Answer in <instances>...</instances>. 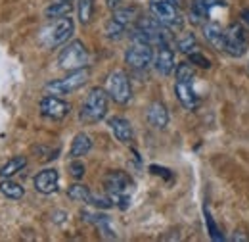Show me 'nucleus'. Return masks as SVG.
I'll use <instances>...</instances> for the list:
<instances>
[{"instance_id":"f257e3e1","label":"nucleus","mask_w":249,"mask_h":242,"mask_svg":"<svg viewBox=\"0 0 249 242\" xmlns=\"http://www.w3.org/2000/svg\"><path fill=\"white\" fill-rule=\"evenodd\" d=\"M104 186H106V192H107L109 200L113 202V206H117L121 210L128 208V204H130V190H132L134 182H132V179L124 171H109V173H106Z\"/></svg>"},{"instance_id":"f03ea898","label":"nucleus","mask_w":249,"mask_h":242,"mask_svg":"<svg viewBox=\"0 0 249 242\" xmlns=\"http://www.w3.org/2000/svg\"><path fill=\"white\" fill-rule=\"evenodd\" d=\"M107 100H109V94L102 87L90 89V92L87 94V98L83 102L81 114H79L81 121L83 123H98L104 120L107 114Z\"/></svg>"},{"instance_id":"7ed1b4c3","label":"nucleus","mask_w":249,"mask_h":242,"mask_svg":"<svg viewBox=\"0 0 249 242\" xmlns=\"http://www.w3.org/2000/svg\"><path fill=\"white\" fill-rule=\"evenodd\" d=\"M150 12L167 29L180 31L184 27V20L173 0H150Z\"/></svg>"},{"instance_id":"20e7f679","label":"nucleus","mask_w":249,"mask_h":242,"mask_svg":"<svg viewBox=\"0 0 249 242\" xmlns=\"http://www.w3.org/2000/svg\"><path fill=\"white\" fill-rule=\"evenodd\" d=\"M89 50L81 40H71L69 44H65L60 56H58V65L65 71H75V69H83L89 67Z\"/></svg>"},{"instance_id":"39448f33","label":"nucleus","mask_w":249,"mask_h":242,"mask_svg":"<svg viewBox=\"0 0 249 242\" xmlns=\"http://www.w3.org/2000/svg\"><path fill=\"white\" fill-rule=\"evenodd\" d=\"M73 31H75V23H73V20L69 16L58 18L50 27H46V29L40 33V42L44 46H48V48L60 46V44L67 42L71 39Z\"/></svg>"},{"instance_id":"423d86ee","label":"nucleus","mask_w":249,"mask_h":242,"mask_svg":"<svg viewBox=\"0 0 249 242\" xmlns=\"http://www.w3.org/2000/svg\"><path fill=\"white\" fill-rule=\"evenodd\" d=\"M89 81V67H83V69H75V71H69L63 79H56V81H50L44 89L48 94H56V96H65V94H71L77 89H81L85 83Z\"/></svg>"},{"instance_id":"0eeeda50","label":"nucleus","mask_w":249,"mask_h":242,"mask_svg":"<svg viewBox=\"0 0 249 242\" xmlns=\"http://www.w3.org/2000/svg\"><path fill=\"white\" fill-rule=\"evenodd\" d=\"M106 91L109 94V98L117 104H128L132 98V87H130V79L123 69H115L109 73L107 83H106Z\"/></svg>"},{"instance_id":"6e6552de","label":"nucleus","mask_w":249,"mask_h":242,"mask_svg":"<svg viewBox=\"0 0 249 242\" xmlns=\"http://www.w3.org/2000/svg\"><path fill=\"white\" fill-rule=\"evenodd\" d=\"M246 50H248L246 29L238 21H234L224 29V52H228L234 58H240L246 54Z\"/></svg>"},{"instance_id":"1a4fd4ad","label":"nucleus","mask_w":249,"mask_h":242,"mask_svg":"<svg viewBox=\"0 0 249 242\" xmlns=\"http://www.w3.org/2000/svg\"><path fill=\"white\" fill-rule=\"evenodd\" d=\"M154 44L132 40V44L124 52V61L134 69H146L154 61Z\"/></svg>"},{"instance_id":"9d476101","label":"nucleus","mask_w":249,"mask_h":242,"mask_svg":"<svg viewBox=\"0 0 249 242\" xmlns=\"http://www.w3.org/2000/svg\"><path fill=\"white\" fill-rule=\"evenodd\" d=\"M38 108H40V114H42L44 118H48V120H52V121L65 120V118L69 116V112H71L69 102H65L63 98L56 96V94L44 96V98L40 100Z\"/></svg>"},{"instance_id":"9b49d317","label":"nucleus","mask_w":249,"mask_h":242,"mask_svg":"<svg viewBox=\"0 0 249 242\" xmlns=\"http://www.w3.org/2000/svg\"><path fill=\"white\" fill-rule=\"evenodd\" d=\"M33 182L40 194H54L58 190V184H60V173L56 169H50V167L42 169L40 173H36Z\"/></svg>"},{"instance_id":"f8f14e48","label":"nucleus","mask_w":249,"mask_h":242,"mask_svg":"<svg viewBox=\"0 0 249 242\" xmlns=\"http://www.w3.org/2000/svg\"><path fill=\"white\" fill-rule=\"evenodd\" d=\"M154 65H156L157 73L161 75H171L175 69V52L171 48V44H161L157 46V54L154 56Z\"/></svg>"},{"instance_id":"ddd939ff","label":"nucleus","mask_w":249,"mask_h":242,"mask_svg":"<svg viewBox=\"0 0 249 242\" xmlns=\"http://www.w3.org/2000/svg\"><path fill=\"white\" fill-rule=\"evenodd\" d=\"M107 125H109V129H111V133L115 135V139L119 141V142H130L132 141V137H134V131H132V125H130V121L121 118V116H115V118H111V120L107 121Z\"/></svg>"},{"instance_id":"4468645a","label":"nucleus","mask_w":249,"mask_h":242,"mask_svg":"<svg viewBox=\"0 0 249 242\" xmlns=\"http://www.w3.org/2000/svg\"><path fill=\"white\" fill-rule=\"evenodd\" d=\"M81 215H83L85 221H89V223H92V225L98 227V231L102 233L104 239H109V241H115L117 239L115 231L109 225V217L107 215H104V213H90V212H83Z\"/></svg>"},{"instance_id":"2eb2a0df","label":"nucleus","mask_w":249,"mask_h":242,"mask_svg":"<svg viewBox=\"0 0 249 242\" xmlns=\"http://www.w3.org/2000/svg\"><path fill=\"white\" fill-rule=\"evenodd\" d=\"M146 118L150 121V125H154L156 129H165L169 125V110L163 102H152L148 106Z\"/></svg>"},{"instance_id":"dca6fc26","label":"nucleus","mask_w":249,"mask_h":242,"mask_svg":"<svg viewBox=\"0 0 249 242\" xmlns=\"http://www.w3.org/2000/svg\"><path fill=\"white\" fill-rule=\"evenodd\" d=\"M90 150H92V139H90L87 133H77V135H75V139L71 141L69 158H71V160L83 158V156H87Z\"/></svg>"},{"instance_id":"f3484780","label":"nucleus","mask_w":249,"mask_h":242,"mask_svg":"<svg viewBox=\"0 0 249 242\" xmlns=\"http://www.w3.org/2000/svg\"><path fill=\"white\" fill-rule=\"evenodd\" d=\"M175 94H177L178 102H180L186 110H194V108L197 106V96H196V92H194L190 83H180V81H177V83H175Z\"/></svg>"},{"instance_id":"a211bd4d","label":"nucleus","mask_w":249,"mask_h":242,"mask_svg":"<svg viewBox=\"0 0 249 242\" xmlns=\"http://www.w3.org/2000/svg\"><path fill=\"white\" fill-rule=\"evenodd\" d=\"M203 35L209 40V44L217 50H224V29L218 23H205L203 25Z\"/></svg>"},{"instance_id":"6ab92c4d","label":"nucleus","mask_w":249,"mask_h":242,"mask_svg":"<svg viewBox=\"0 0 249 242\" xmlns=\"http://www.w3.org/2000/svg\"><path fill=\"white\" fill-rule=\"evenodd\" d=\"M25 165H27V158H25V156L10 158V160L0 167V177H2V179H10V177H14L16 173H19Z\"/></svg>"},{"instance_id":"aec40b11","label":"nucleus","mask_w":249,"mask_h":242,"mask_svg":"<svg viewBox=\"0 0 249 242\" xmlns=\"http://www.w3.org/2000/svg\"><path fill=\"white\" fill-rule=\"evenodd\" d=\"M71 10H73V4H71L69 0H58V2L50 4V6L44 10V16H46L48 20H58V18L69 16Z\"/></svg>"},{"instance_id":"412c9836","label":"nucleus","mask_w":249,"mask_h":242,"mask_svg":"<svg viewBox=\"0 0 249 242\" xmlns=\"http://www.w3.org/2000/svg\"><path fill=\"white\" fill-rule=\"evenodd\" d=\"M67 196H69L73 202H87V204H90L94 194L90 192V188H89L87 184L77 182V184H71V186L67 188Z\"/></svg>"},{"instance_id":"4be33fe9","label":"nucleus","mask_w":249,"mask_h":242,"mask_svg":"<svg viewBox=\"0 0 249 242\" xmlns=\"http://www.w3.org/2000/svg\"><path fill=\"white\" fill-rule=\"evenodd\" d=\"M0 192L10 200H21L23 194H25V190H23V186L19 182H14L10 179H4L0 182Z\"/></svg>"},{"instance_id":"5701e85b","label":"nucleus","mask_w":249,"mask_h":242,"mask_svg":"<svg viewBox=\"0 0 249 242\" xmlns=\"http://www.w3.org/2000/svg\"><path fill=\"white\" fill-rule=\"evenodd\" d=\"M213 6V0H192V8H190V16L194 21H199L203 18L209 16Z\"/></svg>"},{"instance_id":"b1692460","label":"nucleus","mask_w":249,"mask_h":242,"mask_svg":"<svg viewBox=\"0 0 249 242\" xmlns=\"http://www.w3.org/2000/svg\"><path fill=\"white\" fill-rule=\"evenodd\" d=\"M136 8H132V6H128V8H117V10H113V20H117L119 23H123L124 27H128L132 21H134V18H136Z\"/></svg>"},{"instance_id":"393cba45","label":"nucleus","mask_w":249,"mask_h":242,"mask_svg":"<svg viewBox=\"0 0 249 242\" xmlns=\"http://www.w3.org/2000/svg\"><path fill=\"white\" fill-rule=\"evenodd\" d=\"M124 31H126V27H124L123 23H119L117 20H113V18H111V20L106 23L104 33H106V37H107L109 40H119V39L124 35Z\"/></svg>"},{"instance_id":"a878e982","label":"nucleus","mask_w":249,"mask_h":242,"mask_svg":"<svg viewBox=\"0 0 249 242\" xmlns=\"http://www.w3.org/2000/svg\"><path fill=\"white\" fill-rule=\"evenodd\" d=\"M77 12H79V21L81 23H89L94 12V0H79Z\"/></svg>"},{"instance_id":"bb28decb","label":"nucleus","mask_w":249,"mask_h":242,"mask_svg":"<svg viewBox=\"0 0 249 242\" xmlns=\"http://www.w3.org/2000/svg\"><path fill=\"white\" fill-rule=\"evenodd\" d=\"M194 79H196V71H194L192 63H178V67H177V81L192 85Z\"/></svg>"},{"instance_id":"cd10ccee","label":"nucleus","mask_w":249,"mask_h":242,"mask_svg":"<svg viewBox=\"0 0 249 242\" xmlns=\"http://www.w3.org/2000/svg\"><path fill=\"white\" fill-rule=\"evenodd\" d=\"M203 213H205V225H207V231H209V235H211V239L213 241H224V237L220 235V231H218L217 223H215V219H213V215H211V212L207 210V208H203Z\"/></svg>"},{"instance_id":"c85d7f7f","label":"nucleus","mask_w":249,"mask_h":242,"mask_svg":"<svg viewBox=\"0 0 249 242\" xmlns=\"http://www.w3.org/2000/svg\"><path fill=\"white\" fill-rule=\"evenodd\" d=\"M196 46H197V42H196V37L194 35H186L184 39H180L178 40V50L182 52V54H192V52H196Z\"/></svg>"},{"instance_id":"c756f323","label":"nucleus","mask_w":249,"mask_h":242,"mask_svg":"<svg viewBox=\"0 0 249 242\" xmlns=\"http://www.w3.org/2000/svg\"><path fill=\"white\" fill-rule=\"evenodd\" d=\"M188 60H190V63H194V65H197V67H203V69H209L211 67V61L207 60L201 52H192V54H188Z\"/></svg>"},{"instance_id":"7c9ffc66","label":"nucleus","mask_w":249,"mask_h":242,"mask_svg":"<svg viewBox=\"0 0 249 242\" xmlns=\"http://www.w3.org/2000/svg\"><path fill=\"white\" fill-rule=\"evenodd\" d=\"M85 163L83 161H79V158L77 160H73L71 163H69V175L73 177V179H83V175H85Z\"/></svg>"},{"instance_id":"2f4dec72","label":"nucleus","mask_w":249,"mask_h":242,"mask_svg":"<svg viewBox=\"0 0 249 242\" xmlns=\"http://www.w3.org/2000/svg\"><path fill=\"white\" fill-rule=\"evenodd\" d=\"M121 2H123V0H106V4H107L109 10H117V8L121 6Z\"/></svg>"},{"instance_id":"473e14b6","label":"nucleus","mask_w":249,"mask_h":242,"mask_svg":"<svg viewBox=\"0 0 249 242\" xmlns=\"http://www.w3.org/2000/svg\"><path fill=\"white\" fill-rule=\"evenodd\" d=\"M242 18H244V21L249 25V8H244V10H242Z\"/></svg>"},{"instance_id":"72a5a7b5","label":"nucleus","mask_w":249,"mask_h":242,"mask_svg":"<svg viewBox=\"0 0 249 242\" xmlns=\"http://www.w3.org/2000/svg\"><path fill=\"white\" fill-rule=\"evenodd\" d=\"M173 2H175V4H177V6H178V4H180V2H182V0H173Z\"/></svg>"}]
</instances>
